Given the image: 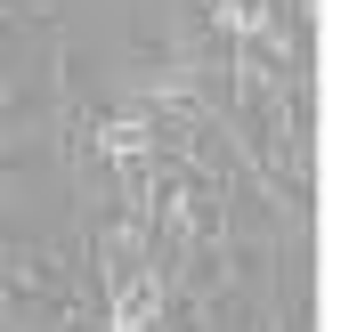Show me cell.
Returning a JSON list of instances; mask_svg holds the SVG:
<instances>
[{
    "instance_id": "1",
    "label": "cell",
    "mask_w": 357,
    "mask_h": 332,
    "mask_svg": "<svg viewBox=\"0 0 357 332\" xmlns=\"http://www.w3.org/2000/svg\"><path fill=\"white\" fill-rule=\"evenodd\" d=\"M162 308H171V284H162L155 267H138V276H122V284L98 300V316H106V332H155Z\"/></svg>"
},
{
    "instance_id": "2",
    "label": "cell",
    "mask_w": 357,
    "mask_h": 332,
    "mask_svg": "<svg viewBox=\"0 0 357 332\" xmlns=\"http://www.w3.org/2000/svg\"><path fill=\"white\" fill-rule=\"evenodd\" d=\"M8 8H41V0H8Z\"/></svg>"
}]
</instances>
